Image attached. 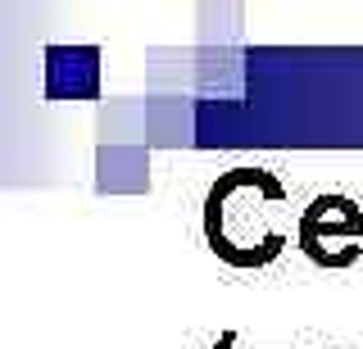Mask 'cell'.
Instances as JSON below:
<instances>
[{
    "instance_id": "1",
    "label": "cell",
    "mask_w": 363,
    "mask_h": 349,
    "mask_svg": "<svg viewBox=\"0 0 363 349\" xmlns=\"http://www.w3.org/2000/svg\"><path fill=\"white\" fill-rule=\"evenodd\" d=\"M286 205V186L268 168H232L204 195V245L227 268H241V273L277 263L281 250L291 245Z\"/></svg>"
},
{
    "instance_id": "2",
    "label": "cell",
    "mask_w": 363,
    "mask_h": 349,
    "mask_svg": "<svg viewBox=\"0 0 363 349\" xmlns=\"http://www.w3.org/2000/svg\"><path fill=\"white\" fill-rule=\"evenodd\" d=\"M300 227H313V231H332V236H359L363 241V209L359 200L340 195V190H327V195H313L309 205L300 209Z\"/></svg>"
},
{
    "instance_id": "3",
    "label": "cell",
    "mask_w": 363,
    "mask_h": 349,
    "mask_svg": "<svg viewBox=\"0 0 363 349\" xmlns=\"http://www.w3.org/2000/svg\"><path fill=\"white\" fill-rule=\"evenodd\" d=\"M295 245H300V254L309 258L313 268H327V273H345V268H354L363 258L359 236H332V231L300 227V222H295Z\"/></svg>"
},
{
    "instance_id": "4",
    "label": "cell",
    "mask_w": 363,
    "mask_h": 349,
    "mask_svg": "<svg viewBox=\"0 0 363 349\" xmlns=\"http://www.w3.org/2000/svg\"><path fill=\"white\" fill-rule=\"evenodd\" d=\"M213 349H236V331H223V336H218V345H213Z\"/></svg>"
}]
</instances>
